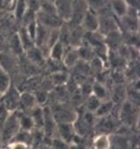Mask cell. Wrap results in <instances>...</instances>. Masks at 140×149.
Instances as JSON below:
<instances>
[{
    "label": "cell",
    "mask_w": 140,
    "mask_h": 149,
    "mask_svg": "<svg viewBox=\"0 0 140 149\" xmlns=\"http://www.w3.org/2000/svg\"><path fill=\"white\" fill-rule=\"evenodd\" d=\"M19 125V116L15 114V112L10 113L6 119L4 121L0 128L1 132V143L3 145H8L12 141L16 134L20 132Z\"/></svg>",
    "instance_id": "obj_1"
},
{
    "label": "cell",
    "mask_w": 140,
    "mask_h": 149,
    "mask_svg": "<svg viewBox=\"0 0 140 149\" xmlns=\"http://www.w3.org/2000/svg\"><path fill=\"white\" fill-rule=\"evenodd\" d=\"M51 110L55 122L58 123H75L77 120L76 113L68 107L58 105Z\"/></svg>",
    "instance_id": "obj_2"
},
{
    "label": "cell",
    "mask_w": 140,
    "mask_h": 149,
    "mask_svg": "<svg viewBox=\"0 0 140 149\" xmlns=\"http://www.w3.org/2000/svg\"><path fill=\"white\" fill-rule=\"evenodd\" d=\"M37 22L49 29H59L65 23L57 13H44L42 11L37 13Z\"/></svg>",
    "instance_id": "obj_3"
},
{
    "label": "cell",
    "mask_w": 140,
    "mask_h": 149,
    "mask_svg": "<svg viewBox=\"0 0 140 149\" xmlns=\"http://www.w3.org/2000/svg\"><path fill=\"white\" fill-rule=\"evenodd\" d=\"M20 97L21 93L19 92L18 89H16L14 86L11 85L7 91L3 94L1 103L4 105V107L6 108L9 113H12V112H15L17 108L19 107Z\"/></svg>",
    "instance_id": "obj_4"
},
{
    "label": "cell",
    "mask_w": 140,
    "mask_h": 149,
    "mask_svg": "<svg viewBox=\"0 0 140 149\" xmlns=\"http://www.w3.org/2000/svg\"><path fill=\"white\" fill-rule=\"evenodd\" d=\"M81 27L85 32H97L98 29V15L96 12L88 8L82 18Z\"/></svg>",
    "instance_id": "obj_5"
},
{
    "label": "cell",
    "mask_w": 140,
    "mask_h": 149,
    "mask_svg": "<svg viewBox=\"0 0 140 149\" xmlns=\"http://www.w3.org/2000/svg\"><path fill=\"white\" fill-rule=\"evenodd\" d=\"M74 1L75 0H54L57 14L64 22H67L71 17Z\"/></svg>",
    "instance_id": "obj_6"
},
{
    "label": "cell",
    "mask_w": 140,
    "mask_h": 149,
    "mask_svg": "<svg viewBox=\"0 0 140 149\" xmlns=\"http://www.w3.org/2000/svg\"><path fill=\"white\" fill-rule=\"evenodd\" d=\"M120 116L122 122H124L128 125H130L135 122L137 117V113H136L135 107L132 105L131 102L124 101L122 103V107L120 113Z\"/></svg>",
    "instance_id": "obj_7"
},
{
    "label": "cell",
    "mask_w": 140,
    "mask_h": 149,
    "mask_svg": "<svg viewBox=\"0 0 140 149\" xmlns=\"http://www.w3.org/2000/svg\"><path fill=\"white\" fill-rule=\"evenodd\" d=\"M80 61L79 53L76 47L69 46L66 48L64 57L62 59L63 66L67 68H73Z\"/></svg>",
    "instance_id": "obj_8"
},
{
    "label": "cell",
    "mask_w": 140,
    "mask_h": 149,
    "mask_svg": "<svg viewBox=\"0 0 140 149\" xmlns=\"http://www.w3.org/2000/svg\"><path fill=\"white\" fill-rule=\"evenodd\" d=\"M57 129L60 139L64 142L70 143L75 139V125L74 123H57Z\"/></svg>",
    "instance_id": "obj_9"
},
{
    "label": "cell",
    "mask_w": 140,
    "mask_h": 149,
    "mask_svg": "<svg viewBox=\"0 0 140 149\" xmlns=\"http://www.w3.org/2000/svg\"><path fill=\"white\" fill-rule=\"evenodd\" d=\"M24 53L27 55V58L29 61V62L33 65L43 66L46 62V58L44 57V53L36 45L26 51Z\"/></svg>",
    "instance_id": "obj_10"
},
{
    "label": "cell",
    "mask_w": 140,
    "mask_h": 149,
    "mask_svg": "<svg viewBox=\"0 0 140 149\" xmlns=\"http://www.w3.org/2000/svg\"><path fill=\"white\" fill-rule=\"evenodd\" d=\"M109 7L113 14L118 19L125 16L129 9L124 0H109Z\"/></svg>",
    "instance_id": "obj_11"
},
{
    "label": "cell",
    "mask_w": 140,
    "mask_h": 149,
    "mask_svg": "<svg viewBox=\"0 0 140 149\" xmlns=\"http://www.w3.org/2000/svg\"><path fill=\"white\" fill-rule=\"evenodd\" d=\"M15 67L16 61L12 54L5 52H0V68L9 74V72L12 71Z\"/></svg>",
    "instance_id": "obj_12"
},
{
    "label": "cell",
    "mask_w": 140,
    "mask_h": 149,
    "mask_svg": "<svg viewBox=\"0 0 140 149\" xmlns=\"http://www.w3.org/2000/svg\"><path fill=\"white\" fill-rule=\"evenodd\" d=\"M91 94L98 99L101 102L110 100V92L106 84H103L98 82H95L92 84Z\"/></svg>",
    "instance_id": "obj_13"
},
{
    "label": "cell",
    "mask_w": 140,
    "mask_h": 149,
    "mask_svg": "<svg viewBox=\"0 0 140 149\" xmlns=\"http://www.w3.org/2000/svg\"><path fill=\"white\" fill-rule=\"evenodd\" d=\"M33 120V123L35 124V128H37L38 130H43L44 128V108L37 105L36 107H34L30 110V115H29Z\"/></svg>",
    "instance_id": "obj_14"
},
{
    "label": "cell",
    "mask_w": 140,
    "mask_h": 149,
    "mask_svg": "<svg viewBox=\"0 0 140 149\" xmlns=\"http://www.w3.org/2000/svg\"><path fill=\"white\" fill-rule=\"evenodd\" d=\"M37 101L34 94L28 91H25L21 93L20 97V104L19 107H21L24 110H31L34 107H36Z\"/></svg>",
    "instance_id": "obj_15"
},
{
    "label": "cell",
    "mask_w": 140,
    "mask_h": 149,
    "mask_svg": "<svg viewBox=\"0 0 140 149\" xmlns=\"http://www.w3.org/2000/svg\"><path fill=\"white\" fill-rule=\"evenodd\" d=\"M112 140L108 134L100 133L97 135L93 140L94 149H111Z\"/></svg>",
    "instance_id": "obj_16"
},
{
    "label": "cell",
    "mask_w": 140,
    "mask_h": 149,
    "mask_svg": "<svg viewBox=\"0 0 140 149\" xmlns=\"http://www.w3.org/2000/svg\"><path fill=\"white\" fill-rule=\"evenodd\" d=\"M65 51H66V47L60 41H58L50 48L48 57L51 60L62 62V59L64 57Z\"/></svg>",
    "instance_id": "obj_17"
},
{
    "label": "cell",
    "mask_w": 140,
    "mask_h": 149,
    "mask_svg": "<svg viewBox=\"0 0 140 149\" xmlns=\"http://www.w3.org/2000/svg\"><path fill=\"white\" fill-rule=\"evenodd\" d=\"M17 35H18V36H19V39H20V42H21V44L22 45L24 52L26 51L29 50L30 48H32L33 46H35L34 41L31 39V37L28 34V32L26 30V28L24 26H22L19 29V31L17 32Z\"/></svg>",
    "instance_id": "obj_18"
},
{
    "label": "cell",
    "mask_w": 140,
    "mask_h": 149,
    "mask_svg": "<svg viewBox=\"0 0 140 149\" xmlns=\"http://www.w3.org/2000/svg\"><path fill=\"white\" fill-rule=\"evenodd\" d=\"M114 108V104L112 102L111 100L102 101L101 104L99 105L98 108L94 113V115L96 117H98V118L106 117V116H108L112 113Z\"/></svg>",
    "instance_id": "obj_19"
},
{
    "label": "cell",
    "mask_w": 140,
    "mask_h": 149,
    "mask_svg": "<svg viewBox=\"0 0 140 149\" xmlns=\"http://www.w3.org/2000/svg\"><path fill=\"white\" fill-rule=\"evenodd\" d=\"M68 80H69L68 74H67L63 70L52 73L51 77V81L52 85H54L56 87L65 86L68 83Z\"/></svg>",
    "instance_id": "obj_20"
},
{
    "label": "cell",
    "mask_w": 140,
    "mask_h": 149,
    "mask_svg": "<svg viewBox=\"0 0 140 149\" xmlns=\"http://www.w3.org/2000/svg\"><path fill=\"white\" fill-rule=\"evenodd\" d=\"M19 116V125H20V130H23V132H31L33 129L35 128V124L33 123V120L31 116L28 114H22V115H18Z\"/></svg>",
    "instance_id": "obj_21"
},
{
    "label": "cell",
    "mask_w": 140,
    "mask_h": 149,
    "mask_svg": "<svg viewBox=\"0 0 140 149\" xmlns=\"http://www.w3.org/2000/svg\"><path fill=\"white\" fill-rule=\"evenodd\" d=\"M88 8L97 13L109 6V0H85Z\"/></svg>",
    "instance_id": "obj_22"
},
{
    "label": "cell",
    "mask_w": 140,
    "mask_h": 149,
    "mask_svg": "<svg viewBox=\"0 0 140 149\" xmlns=\"http://www.w3.org/2000/svg\"><path fill=\"white\" fill-rule=\"evenodd\" d=\"M9 47H10L12 52L15 55H21L24 53L22 45L20 42L19 36H18V35H17V33L14 34L13 36H12V37L10 38Z\"/></svg>",
    "instance_id": "obj_23"
},
{
    "label": "cell",
    "mask_w": 140,
    "mask_h": 149,
    "mask_svg": "<svg viewBox=\"0 0 140 149\" xmlns=\"http://www.w3.org/2000/svg\"><path fill=\"white\" fill-rule=\"evenodd\" d=\"M11 86V78L10 76L0 68V94H4Z\"/></svg>",
    "instance_id": "obj_24"
},
{
    "label": "cell",
    "mask_w": 140,
    "mask_h": 149,
    "mask_svg": "<svg viewBox=\"0 0 140 149\" xmlns=\"http://www.w3.org/2000/svg\"><path fill=\"white\" fill-rule=\"evenodd\" d=\"M101 104V101L97 99L94 95L91 94L89 97H87L85 100V108L86 111L91 112V113H95L96 110L98 108L99 105Z\"/></svg>",
    "instance_id": "obj_25"
},
{
    "label": "cell",
    "mask_w": 140,
    "mask_h": 149,
    "mask_svg": "<svg viewBox=\"0 0 140 149\" xmlns=\"http://www.w3.org/2000/svg\"><path fill=\"white\" fill-rule=\"evenodd\" d=\"M26 12H27L26 0H17L16 6L14 8V15L16 19H18L19 21H21V19Z\"/></svg>",
    "instance_id": "obj_26"
},
{
    "label": "cell",
    "mask_w": 140,
    "mask_h": 149,
    "mask_svg": "<svg viewBox=\"0 0 140 149\" xmlns=\"http://www.w3.org/2000/svg\"><path fill=\"white\" fill-rule=\"evenodd\" d=\"M24 27L26 28V30H27L28 34L29 35V36L31 37V39L35 43V37H36L37 29V20L29 22L28 24H27Z\"/></svg>",
    "instance_id": "obj_27"
},
{
    "label": "cell",
    "mask_w": 140,
    "mask_h": 149,
    "mask_svg": "<svg viewBox=\"0 0 140 149\" xmlns=\"http://www.w3.org/2000/svg\"><path fill=\"white\" fill-rule=\"evenodd\" d=\"M27 9L37 13L40 10L41 6V0H26Z\"/></svg>",
    "instance_id": "obj_28"
},
{
    "label": "cell",
    "mask_w": 140,
    "mask_h": 149,
    "mask_svg": "<svg viewBox=\"0 0 140 149\" xmlns=\"http://www.w3.org/2000/svg\"><path fill=\"white\" fill-rule=\"evenodd\" d=\"M6 149H30V146L21 141H12L6 145Z\"/></svg>",
    "instance_id": "obj_29"
},
{
    "label": "cell",
    "mask_w": 140,
    "mask_h": 149,
    "mask_svg": "<svg viewBox=\"0 0 140 149\" xmlns=\"http://www.w3.org/2000/svg\"><path fill=\"white\" fill-rule=\"evenodd\" d=\"M35 98H36L37 104L41 106L47 100V92L46 91H37L36 94H34Z\"/></svg>",
    "instance_id": "obj_30"
},
{
    "label": "cell",
    "mask_w": 140,
    "mask_h": 149,
    "mask_svg": "<svg viewBox=\"0 0 140 149\" xmlns=\"http://www.w3.org/2000/svg\"><path fill=\"white\" fill-rule=\"evenodd\" d=\"M52 146H54L55 149H67V143L61 140L60 139H55L52 140Z\"/></svg>",
    "instance_id": "obj_31"
},
{
    "label": "cell",
    "mask_w": 140,
    "mask_h": 149,
    "mask_svg": "<svg viewBox=\"0 0 140 149\" xmlns=\"http://www.w3.org/2000/svg\"><path fill=\"white\" fill-rule=\"evenodd\" d=\"M126 2V4L128 5L129 7H132L135 9L138 10L139 7V0H124Z\"/></svg>",
    "instance_id": "obj_32"
},
{
    "label": "cell",
    "mask_w": 140,
    "mask_h": 149,
    "mask_svg": "<svg viewBox=\"0 0 140 149\" xmlns=\"http://www.w3.org/2000/svg\"><path fill=\"white\" fill-rule=\"evenodd\" d=\"M46 1H50V2H52V3H54V0H46Z\"/></svg>",
    "instance_id": "obj_33"
},
{
    "label": "cell",
    "mask_w": 140,
    "mask_h": 149,
    "mask_svg": "<svg viewBox=\"0 0 140 149\" xmlns=\"http://www.w3.org/2000/svg\"><path fill=\"white\" fill-rule=\"evenodd\" d=\"M2 96H3L2 94H0V102H1V99H2Z\"/></svg>",
    "instance_id": "obj_34"
},
{
    "label": "cell",
    "mask_w": 140,
    "mask_h": 149,
    "mask_svg": "<svg viewBox=\"0 0 140 149\" xmlns=\"http://www.w3.org/2000/svg\"><path fill=\"white\" fill-rule=\"evenodd\" d=\"M40 149H50V148H48V147H43V148H40Z\"/></svg>",
    "instance_id": "obj_35"
},
{
    "label": "cell",
    "mask_w": 140,
    "mask_h": 149,
    "mask_svg": "<svg viewBox=\"0 0 140 149\" xmlns=\"http://www.w3.org/2000/svg\"><path fill=\"white\" fill-rule=\"evenodd\" d=\"M3 149H6V148H3Z\"/></svg>",
    "instance_id": "obj_36"
}]
</instances>
